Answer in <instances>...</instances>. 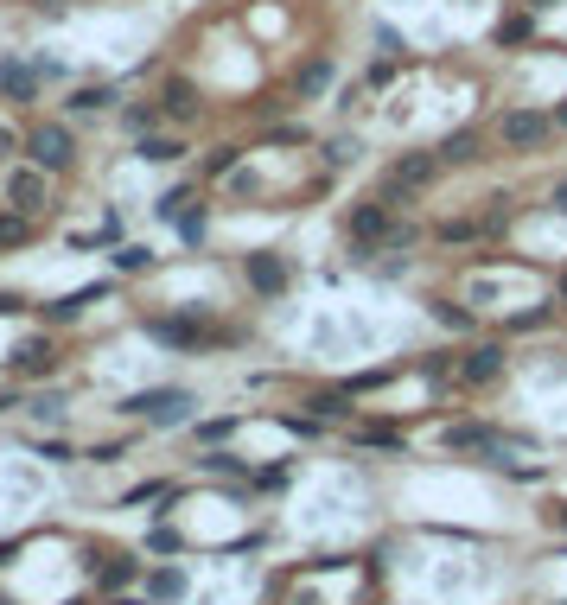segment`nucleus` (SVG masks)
<instances>
[{"instance_id": "nucleus-12", "label": "nucleus", "mask_w": 567, "mask_h": 605, "mask_svg": "<svg viewBox=\"0 0 567 605\" xmlns=\"http://www.w3.org/2000/svg\"><path fill=\"white\" fill-rule=\"evenodd\" d=\"M39 77H45V71H26V64H0V90L20 96V102L39 96Z\"/></svg>"}, {"instance_id": "nucleus-4", "label": "nucleus", "mask_w": 567, "mask_h": 605, "mask_svg": "<svg viewBox=\"0 0 567 605\" xmlns=\"http://www.w3.org/2000/svg\"><path fill=\"white\" fill-rule=\"evenodd\" d=\"M26 153H32V166H45V172H64V166H71V128H58V121L32 128V134H26Z\"/></svg>"}, {"instance_id": "nucleus-31", "label": "nucleus", "mask_w": 567, "mask_h": 605, "mask_svg": "<svg viewBox=\"0 0 567 605\" xmlns=\"http://www.w3.org/2000/svg\"><path fill=\"white\" fill-rule=\"evenodd\" d=\"M32 7H39V13H64V0H32Z\"/></svg>"}, {"instance_id": "nucleus-19", "label": "nucleus", "mask_w": 567, "mask_h": 605, "mask_svg": "<svg viewBox=\"0 0 567 605\" xmlns=\"http://www.w3.org/2000/svg\"><path fill=\"white\" fill-rule=\"evenodd\" d=\"M134 574H141V567H134V561H122V555H109V567H102L96 580H102V586H109V593H115V586H128Z\"/></svg>"}, {"instance_id": "nucleus-13", "label": "nucleus", "mask_w": 567, "mask_h": 605, "mask_svg": "<svg viewBox=\"0 0 567 605\" xmlns=\"http://www.w3.org/2000/svg\"><path fill=\"white\" fill-rule=\"evenodd\" d=\"M109 102H115L109 83H83V90L71 96V109H77V115H96V109H109Z\"/></svg>"}, {"instance_id": "nucleus-15", "label": "nucleus", "mask_w": 567, "mask_h": 605, "mask_svg": "<svg viewBox=\"0 0 567 605\" xmlns=\"http://www.w3.org/2000/svg\"><path fill=\"white\" fill-rule=\"evenodd\" d=\"M147 593H153V599H179V593H185V574H179V567H160V574L147 580Z\"/></svg>"}, {"instance_id": "nucleus-10", "label": "nucleus", "mask_w": 567, "mask_h": 605, "mask_svg": "<svg viewBox=\"0 0 567 605\" xmlns=\"http://www.w3.org/2000/svg\"><path fill=\"white\" fill-rule=\"evenodd\" d=\"M459 376H466V383H497V376H504V344H478Z\"/></svg>"}, {"instance_id": "nucleus-21", "label": "nucleus", "mask_w": 567, "mask_h": 605, "mask_svg": "<svg viewBox=\"0 0 567 605\" xmlns=\"http://www.w3.org/2000/svg\"><path fill=\"white\" fill-rule=\"evenodd\" d=\"M529 39V13H517V20H497V45H517Z\"/></svg>"}, {"instance_id": "nucleus-34", "label": "nucleus", "mask_w": 567, "mask_h": 605, "mask_svg": "<svg viewBox=\"0 0 567 605\" xmlns=\"http://www.w3.org/2000/svg\"><path fill=\"white\" fill-rule=\"evenodd\" d=\"M555 121H561V128H567V102H561V109H555Z\"/></svg>"}, {"instance_id": "nucleus-6", "label": "nucleus", "mask_w": 567, "mask_h": 605, "mask_svg": "<svg viewBox=\"0 0 567 605\" xmlns=\"http://www.w3.org/2000/svg\"><path fill=\"white\" fill-rule=\"evenodd\" d=\"M440 446H446V453H491V446H504V434L485 427V421H459V427H446V434H440Z\"/></svg>"}, {"instance_id": "nucleus-33", "label": "nucleus", "mask_w": 567, "mask_h": 605, "mask_svg": "<svg viewBox=\"0 0 567 605\" xmlns=\"http://www.w3.org/2000/svg\"><path fill=\"white\" fill-rule=\"evenodd\" d=\"M7 408H13V395H7V389H0V414H7Z\"/></svg>"}, {"instance_id": "nucleus-23", "label": "nucleus", "mask_w": 567, "mask_h": 605, "mask_svg": "<svg viewBox=\"0 0 567 605\" xmlns=\"http://www.w3.org/2000/svg\"><path fill=\"white\" fill-rule=\"evenodd\" d=\"M325 77H332V64H306V71H300V90H306V96L325 90Z\"/></svg>"}, {"instance_id": "nucleus-28", "label": "nucleus", "mask_w": 567, "mask_h": 605, "mask_svg": "<svg viewBox=\"0 0 567 605\" xmlns=\"http://www.w3.org/2000/svg\"><path fill=\"white\" fill-rule=\"evenodd\" d=\"M13 313H26V300L20 293H0V319H13Z\"/></svg>"}, {"instance_id": "nucleus-3", "label": "nucleus", "mask_w": 567, "mask_h": 605, "mask_svg": "<svg viewBox=\"0 0 567 605\" xmlns=\"http://www.w3.org/2000/svg\"><path fill=\"white\" fill-rule=\"evenodd\" d=\"M134 421H153V427H179L185 414H192V395L185 389H147V395H134L128 402Z\"/></svg>"}, {"instance_id": "nucleus-36", "label": "nucleus", "mask_w": 567, "mask_h": 605, "mask_svg": "<svg viewBox=\"0 0 567 605\" xmlns=\"http://www.w3.org/2000/svg\"><path fill=\"white\" fill-rule=\"evenodd\" d=\"M0 605H13V599H0Z\"/></svg>"}, {"instance_id": "nucleus-9", "label": "nucleus", "mask_w": 567, "mask_h": 605, "mask_svg": "<svg viewBox=\"0 0 567 605\" xmlns=\"http://www.w3.org/2000/svg\"><path fill=\"white\" fill-rule=\"evenodd\" d=\"M243 274H249V287H255V293H281V287H287L281 255H249V262H243Z\"/></svg>"}, {"instance_id": "nucleus-5", "label": "nucleus", "mask_w": 567, "mask_h": 605, "mask_svg": "<svg viewBox=\"0 0 567 605\" xmlns=\"http://www.w3.org/2000/svg\"><path fill=\"white\" fill-rule=\"evenodd\" d=\"M345 230H351V242H364V249H389L395 217H389V204H357L345 217Z\"/></svg>"}, {"instance_id": "nucleus-17", "label": "nucleus", "mask_w": 567, "mask_h": 605, "mask_svg": "<svg viewBox=\"0 0 567 605\" xmlns=\"http://www.w3.org/2000/svg\"><path fill=\"white\" fill-rule=\"evenodd\" d=\"M166 115H198V102H192V83H166Z\"/></svg>"}, {"instance_id": "nucleus-20", "label": "nucleus", "mask_w": 567, "mask_h": 605, "mask_svg": "<svg viewBox=\"0 0 567 605\" xmlns=\"http://www.w3.org/2000/svg\"><path fill=\"white\" fill-rule=\"evenodd\" d=\"M96 293H102V287H83V293H71V300H58V306H51V319H77L83 306L96 300Z\"/></svg>"}, {"instance_id": "nucleus-22", "label": "nucleus", "mask_w": 567, "mask_h": 605, "mask_svg": "<svg viewBox=\"0 0 567 605\" xmlns=\"http://www.w3.org/2000/svg\"><path fill=\"white\" fill-rule=\"evenodd\" d=\"M7 242H26V211L0 217V249H7Z\"/></svg>"}, {"instance_id": "nucleus-2", "label": "nucleus", "mask_w": 567, "mask_h": 605, "mask_svg": "<svg viewBox=\"0 0 567 605\" xmlns=\"http://www.w3.org/2000/svg\"><path fill=\"white\" fill-rule=\"evenodd\" d=\"M434 179H440V153H402V160L389 166L383 192H389V198H408V192H427Z\"/></svg>"}, {"instance_id": "nucleus-7", "label": "nucleus", "mask_w": 567, "mask_h": 605, "mask_svg": "<svg viewBox=\"0 0 567 605\" xmlns=\"http://www.w3.org/2000/svg\"><path fill=\"white\" fill-rule=\"evenodd\" d=\"M7 198H13V211H39V204H45V166H32V172H13V179H7Z\"/></svg>"}, {"instance_id": "nucleus-1", "label": "nucleus", "mask_w": 567, "mask_h": 605, "mask_svg": "<svg viewBox=\"0 0 567 605\" xmlns=\"http://www.w3.org/2000/svg\"><path fill=\"white\" fill-rule=\"evenodd\" d=\"M555 128H561V121L555 115H536V109H510L504 121H497V141H504V147H548V141H555Z\"/></svg>"}, {"instance_id": "nucleus-26", "label": "nucleus", "mask_w": 567, "mask_h": 605, "mask_svg": "<svg viewBox=\"0 0 567 605\" xmlns=\"http://www.w3.org/2000/svg\"><path fill=\"white\" fill-rule=\"evenodd\" d=\"M122 268L141 274V268H153V255H147V249H122Z\"/></svg>"}, {"instance_id": "nucleus-29", "label": "nucleus", "mask_w": 567, "mask_h": 605, "mask_svg": "<svg viewBox=\"0 0 567 605\" xmlns=\"http://www.w3.org/2000/svg\"><path fill=\"white\" fill-rule=\"evenodd\" d=\"M13 147H20V134H13V128H0V160H7Z\"/></svg>"}, {"instance_id": "nucleus-14", "label": "nucleus", "mask_w": 567, "mask_h": 605, "mask_svg": "<svg viewBox=\"0 0 567 605\" xmlns=\"http://www.w3.org/2000/svg\"><path fill=\"white\" fill-rule=\"evenodd\" d=\"M147 332L166 338V344H198V325H192V319H153Z\"/></svg>"}, {"instance_id": "nucleus-18", "label": "nucleus", "mask_w": 567, "mask_h": 605, "mask_svg": "<svg viewBox=\"0 0 567 605\" xmlns=\"http://www.w3.org/2000/svg\"><path fill=\"white\" fill-rule=\"evenodd\" d=\"M434 319L446 325V332H472V313H466V306H453V300H434Z\"/></svg>"}, {"instance_id": "nucleus-24", "label": "nucleus", "mask_w": 567, "mask_h": 605, "mask_svg": "<svg viewBox=\"0 0 567 605\" xmlns=\"http://www.w3.org/2000/svg\"><path fill=\"white\" fill-rule=\"evenodd\" d=\"M478 223H440V242H472Z\"/></svg>"}, {"instance_id": "nucleus-30", "label": "nucleus", "mask_w": 567, "mask_h": 605, "mask_svg": "<svg viewBox=\"0 0 567 605\" xmlns=\"http://www.w3.org/2000/svg\"><path fill=\"white\" fill-rule=\"evenodd\" d=\"M555 211H561V217H567V179H561V185H555Z\"/></svg>"}, {"instance_id": "nucleus-35", "label": "nucleus", "mask_w": 567, "mask_h": 605, "mask_svg": "<svg viewBox=\"0 0 567 605\" xmlns=\"http://www.w3.org/2000/svg\"><path fill=\"white\" fill-rule=\"evenodd\" d=\"M561 300H567V274H561Z\"/></svg>"}, {"instance_id": "nucleus-32", "label": "nucleus", "mask_w": 567, "mask_h": 605, "mask_svg": "<svg viewBox=\"0 0 567 605\" xmlns=\"http://www.w3.org/2000/svg\"><path fill=\"white\" fill-rule=\"evenodd\" d=\"M548 523H561V529H567V504H561V510H548Z\"/></svg>"}, {"instance_id": "nucleus-8", "label": "nucleus", "mask_w": 567, "mask_h": 605, "mask_svg": "<svg viewBox=\"0 0 567 605\" xmlns=\"http://www.w3.org/2000/svg\"><path fill=\"white\" fill-rule=\"evenodd\" d=\"M13 370H20V376H51V370H58V351H51V338L20 344V351H13Z\"/></svg>"}, {"instance_id": "nucleus-11", "label": "nucleus", "mask_w": 567, "mask_h": 605, "mask_svg": "<svg viewBox=\"0 0 567 605\" xmlns=\"http://www.w3.org/2000/svg\"><path fill=\"white\" fill-rule=\"evenodd\" d=\"M478 147H485L478 134H446V141H440L434 153H440V166H472V160H485Z\"/></svg>"}, {"instance_id": "nucleus-27", "label": "nucleus", "mask_w": 567, "mask_h": 605, "mask_svg": "<svg viewBox=\"0 0 567 605\" xmlns=\"http://www.w3.org/2000/svg\"><path fill=\"white\" fill-rule=\"evenodd\" d=\"M211 172H236V147H217L211 153Z\"/></svg>"}, {"instance_id": "nucleus-25", "label": "nucleus", "mask_w": 567, "mask_h": 605, "mask_svg": "<svg viewBox=\"0 0 567 605\" xmlns=\"http://www.w3.org/2000/svg\"><path fill=\"white\" fill-rule=\"evenodd\" d=\"M153 121H160V109H153V102H147V109H128V128H141V134H147Z\"/></svg>"}, {"instance_id": "nucleus-16", "label": "nucleus", "mask_w": 567, "mask_h": 605, "mask_svg": "<svg viewBox=\"0 0 567 605\" xmlns=\"http://www.w3.org/2000/svg\"><path fill=\"white\" fill-rule=\"evenodd\" d=\"M179 141H160V134H141V160H153V166H166V160H179Z\"/></svg>"}]
</instances>
